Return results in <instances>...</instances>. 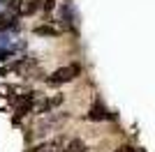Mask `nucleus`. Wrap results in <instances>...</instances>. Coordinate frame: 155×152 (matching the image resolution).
Masks as SVG:
<instances>
[{
	"label": "nucleus",
	"mask_w": 155,
	"mask_h": 152,
	"mask_svg": "<svg viewBox=\"0 0 155 152\" xmlns=\"http://www.w3.org/2000/svg\"><path fill=\"white\" fill-rule=\"evenodd\" d=\"M86 118H88V120H95V122H97V120H111L114 115H111L104 106H100V104H97V106H93L91 111L86 113Z\"/></svg>",
	"instance_id": "nucleus-3"
},
{
	"label": "nucleus",
	"mask_w": 155,
	"mask_h": 152,
	"mask_svg": "<svg viewBox=\"0 0 155 152\" xmlns=\"http://www.w3.org/2000/svg\"><path fill=\"white\" fill-rule=\"evenodd\" d=\"M12 25V21L7 19V16H0V30H5V28H9Z\"/></svg>",
	"instance_id": "nucleus-8"
},
{
	"label": "nucleus",
	"mask_w": 155,
	"mask_h": 152,
	"mask_svg": "<svg viewBox=\"0 0 155 152\" xmlns=\"http://www.w3.org/2000/svg\"><path fill=\"white\" fill-rule=\"evenodd\" d=\"M14 9H16V14H21V16L35 14V12L39 9V0H21V2L14 7Z\"/></svg>",
	"instance_id": "nucleus-2"
},
{
	"label": "nucleus",
	"mask_w": 155,
	"mask_h": 152,
	"mask_svg": "<svg viewBox=\"0 0 155 152\" xmlns=\"http://www.w3.org/2000/svg\"><path fill=\"white\" fill-rule=\"evenodd\" d=\"M42 7H44L46 12H51L53 7H56V0H44V2H42Z\"/></svg>",
	"instance_id": "nucleus-7"
},
{
	"label": "nucleus",
	"mask_w": 155,
	"mask_h": 152,
	"mask_svg": "<svg viewBox=\"0 0 155 152\" xmlns=\"http://www.w3.org/2000/svg\"><path fill=\"white\" fill-rule=\"evenodd\" d=\"M60 101H63V97H60V95H58V97H53V99H44V101L37 106V113H46V111H51L53 106H58Z\"/></svg>",
	"instance_id": "nucleus-4"
},
{
	"label": "nucleus",
	"mask_w": 155,
	"mask_h": 152,
	"mask_svg": "<svg viewBox=\"0 0 155 152\" xmlns=\"http://www.w3.org/2000/svg\"><path fill=\"white\" fill-rule=\"evenodd\" d=\"M79 74H81V65H79V62H70L67 67H60V69L53 71V74L49 76V83H51V85L70 83V81H74Z\"/></svg>",
	"instance_id": "nucleus-1"
},
{
	"label": "nucleus",
	"mask_w": 155,
	"mask_h": 152,
	"mask_svg": "<svg viewBox=\"0 0 155 152\" xmlns=\"http://www.w3.org/2000/svg\"><path fill=\"white\" fill-rule=\"evenodd\" d=\"M35 35H39V37H56V35H58V28H53V25H37V28H35Z\"/></svg>",
	"instance_id": "nucleus-5"
},
{
	"label": "nucleus",
	"mask_w": 155,
	"mask_h": 152,
	"mask_svg": "<svg viewBox=\"0 0 155 152\" xmlns=\"http://www.w3.org/2000/svg\"><path fill=\"white\" fill-rule=\"evenodd\" d=\"M86 145L81 143V141H72V143H67V147H65V152H84Z\"/></svg>",
	"instance_id": "nucleus-6"
},
{
	"label": "nucleus",
	"mask_w": 155,
	"mask_h": 152,
	"mask_svg": "<svg viewBox=\"0 0 155 152\" xmlns=\"http://www.w3.org/2000/svg\"><path fill=\"white\" fill-rule=\"evenodd\" d=\"M116 152H137V150H134L132 145H123V147H118Z\"/></svg>",
	"instance_id": "nucleus-9"
}]
</instances>
